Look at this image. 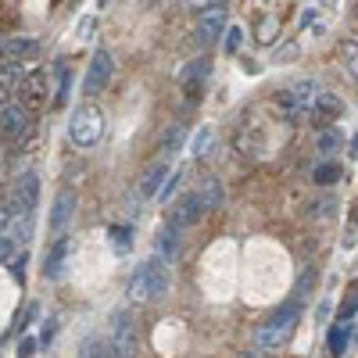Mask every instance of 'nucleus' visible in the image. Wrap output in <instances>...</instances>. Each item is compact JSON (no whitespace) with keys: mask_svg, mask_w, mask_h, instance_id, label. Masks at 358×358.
<instances>
[{"mask_svg":"<svg viewBox=\"0 0 358 358\" xmlns=\"http://www.w3.org/2000/svg\"><path fill=\"white\" fill-rule=\"evenodd\" d=\"M273 108L280 111L283 122H301V118H308V111L301 108V101H297V97L290 94V86H287V90H280V94L273 97Z\"/></svg>","mask_w":358,"mask_h":358,"instance_id":"nucleus-15","label":"nucleus"},{"mask_svg":"<svg viewBox=\"0 0 358 358\" xmlns=\"http://www.w3.org/2000/svg\"><path fill=\"white\" fill-rule=\"evenodd\" d=\"M351 158H358V133L351 136Z\"/></svg>","mask_w":358,"mask_h":358,"instance_id":"nucleus-41","label":"nucleus"},{"mask_svg":"<svg viewBox=\"0 0 358 358\" xmlns=\"http://www.w3.org/2000/svg\"><path fill=\"white\" fill-rule=\"evenodd\" d=\"M341 54H344L348 69L358 76V40H344V43H341Z\"/></svg>","mask_w":358,"mask_h":358,"instance_id":"nucleus-29","label":"nucleus"},{"mask_svg":"<svg viewBox=\"0 0 358 358\" xmlns=\"http://www.w3.org/2000/svg\"><path fill=\"white\" fill-rule=\"evenodd\" d=\"M341 115H344V101L334 94V90H319L312 118H319V122H334V118H341Z\"/></svg>","mask_w":358,"mask_h":358,"instance_id":"nucleus-14","label":"nucleus"},{"mask_svg":"<svg viewBox=\"0 0 358 358\" xmlns=\"http://www.w3.org/2000/svg\"><path fill=\"white\" fill-rule=\"evenodd\" d=\"M273 33H276V22H265V25H262V36H258V40H262V43H273Z\"/></svg>","mask_w":358,"mask_h":358,"instance_id":"nucleus-38","label":"nucleus"},{"mask_svg":"<svg viewBox=\"0 0 358 358\" xmlns=\"http://www.w3.org/2000/svg\"><path fill=\"white\" fill-rule=\"evenodd\" d=\"M315 147H319V155H334V151H341V129H337V126L322 129V133L315 136Z\"/></svg>","mask_w":358,"mask_h":358,"instance_id":"nucleus-23","label":"nucleus"},{"mask_svg":"<svg viewBox=\"0 0 358 358\" xmlns=\"http://www.w3.org/2000/svg\"><path fill=\"white\" fill-rule=\"evenodd\" d=\"M101 358H122V355H118V351H115L111 344H104V355H101Z\"/></svg>","mask_w":358,"mask_h":358,"instance_id":"nucleus-40","label":"nucleus"},{"mask_svg":"<svg viewBox=\"0 0 358 358\" xmlns=\"http://www.w3.org/2000/svg\"><path fill=\"white\" fill-rule=\"evenodd\" d=\"M165 290H169V262H162V255L140 262L136 273L129 276V301H136V305L158 301Z\"/></svg>","mask_w":358,"mask_h":358,"instance_id":"nucleus-1","label":"nucleus"},{"mask_svg":"<svg viewBox=\"0 0 358 358\" xmlns=\"http://www.w3.org/2000/svg\"><path fill=\"white\" fill-rule=\"evenodd\" d=\"M176 248H179V229H172V226H165L162 233H158V255H165V262L176 255Z\"/></svg>","mask_w":358,"mask_h":358,"instance_id":"nucleus-24","label":"nucleus"},{"mask_svg":"<svg viewBox=\"0 0 358 358\" xmlns=\"http://www.w3.org/2000/svg\"><path fill=\"white\" fill-rule=\"evenodd\" d=\"M312 179L319 187H334L337 179H341V165L337 162H319L315 169H312Z\"/></svg>","mask_w":358,"mask_h":358,"instance_id":"nucleus-21","label":"nucleus"},{"mask_svg":"<svg viewBox=\"0 0 358 358\" xmlns=\"http://www.w3.org/2000/svg\"><path fill=\"white\" fill-rule=\"evenodd\" d=\"M47 90H50V79H47V72L43 69H29L22 79H18V101L25 104V108H40V104H47Z\"/></svg>","mask_w":358,"mask_h":358,"instance_id":"nucleus-8","label":"nucleus"},{"mask_svg":"<svg viewBox=\"0 0 358 358\" xmlns=\"http://www.w3.org/2000/svg\"><path fill=\"white\" fill-rule=\"evenodd\" d=\"M179 183H183V172H172V176L165 179V187L158 190V201H169V197L176 194V187H179Z\"/></svg>","mask_w":358,"mask_h":358,"instance_id":"nucleus-32","label":"nucleus"},{"mask_svg":"<svg viewBox=\"0 0 358 358\" xmlns=\"http://www.w3.org/2000/svg\"><path fill=\"white\" fill-rule=\"evenodd\" d=\"M69 251H72V244H69V241H57V244L47 251V265H43V276H47V280H62Z\"/></svg>","mask_w":358,"mask_h":358,"instance_id":"nucleus-16","label":"nucleus"},{"mask_svg":"<svg viewBox=\"0 0 358 358\" xmlns=\"http://www.w3.org/2000/svg\"><path fill=\"white\" fill-rule=\"evenodd\" d=\"M208 147H212V129L201 126V129L194 133V140H190V155H194V158H204Z\"/></svg>","mask_w":358,"mask_h":358,"instance_id":"nucleus-25","label":"nucleus"},{"mask_svg":"<svg viewBox=\"0 0 358 358\" xmlns=\"http://www.w3.org/2000/svg\"><path fill=\"white\" fill-rule=\"evenodd\" d=\"M297 319H301V301H287L276 315H268L258 330H255V348L258 351H265V355H273V351H280L283 344H287V337H290V330L297 326Z\"/></svg>","mask_w":358,"mask_h":358,"instance_id":"nucleus-2","label":"nucleus"},{"mask_svg":"<svg viewBox=\"0 0 358 358\" xmlns=\"http://www.w3.org/2000/svg\"><path fill=\"white\" fill-rule=\"evenodd\" d=\"M226 29H229V22H226V8H222V4L204 8V11L197 15V43H201V47H212L215 40H222Z\"/></svg>","mask_w":358,"mask_h":358,"instance_id":"nucleus-9","label":"nucleus"},{"mask_svg":"<svg viewBox=\"0 0 358 358\" xmlns=\"http://www.w3.org/2000/svg\"><path fill=\"white\" fill-rule=\"evenodd\" d=\"M15 219H18V212H15V208H11V204L4 201V204H0V233H4V229H8V226H11Z\"/></svg>","mask_w":358,"mask_h":358,"instance_id":"nucleus-36","label":"nucleus"},{"mask_svg":"<svg viewBox=\"0 0 358 358\" xmlns=\"http://www.w3.org/2000/svg\"><path fill=\"white\" fill-rule=\"evenodd\" d=\"M204 215H208V208H204L201 194H197V190H187L183 197L169 208V226H172V229H190V226H197Z\"/></svg>","mask_w":358,"mask_h":358,"instance_id":"nucleus-5","label":"nucleus"},{"mask_svg":"<svg viewBox=\"0 0 358 358\" xmlns=\"http://www.w3.org/2000/svg\"><path fill=\"white\" fill-rule=\"evenodd\" d=\"M18 90V65H0V108L8 104V97Z\"/></svg>","mask_w":358,"mask_h":358,"instance_id":"nucleus-20","label":"nucleus"},{"mask_svg":"<svg viewBox=\"0 0 358 358\" xmlns=\"http://www.w3.org/2000/svg\"><path fill=\"white\" fill-rule=\"evenodd\" d=\"M241 40H244V29L241 25H229L226 29V40H222V50L226 54H236V50H241Z\"/></svg>","mask_w":358,"mask_h":358,"instance_id":"nucleus-28","label":"nucleus"},{"mask_svg":"<svg viewBox=\"0 0 358 358\" xmlns=\"http://www.w3.org/2000/svg\"><path fill=\"white\" fill-rule=\"evenodd\" d=\"M76 204H79L76 190H62V194L54 197V208H50V233H65L69 219L76 215Z\"/></svg>","mask_w":358,"mask_h":358,"instance_id":"nucleus-13","label":"nucleus"},{"mask_svg":"<svg viewBox=\"0 0 358 358\" xmlns=\"http://www.w3.org/2000/svg\"><path fill=\"white\" fill-rule=\"evenodd\" d=\"M11 236L18 244H25L29 236H33V215H18L15 222H11Z\"/></svg>","mask_w":358,"mask_h":358,"instance_id":"nucleus-26","label":"nucleus"},{"mask_svg":"<svg viewBox=\"0 0 358 358\" xmlns=\"http://www.w3.org/2000/svg\"><path fill=\"white\" fill-rule=\"evenodd\" d=\"M197 194H201V201H204V208H208V212H215V208L222 204V179L208 176L204 183L197 187Z\"/></svg>","mask_w":358,"mask_h":358,"instance_id":"nucleus-17","label":"nucleus"},{"mask_svg":"<svg viewBox=\"0 0 358 358\" xmlns=\"http://www.w3.org/2000/svg\"><path fill=\"white\" fill-rule=\"evenodd\" d=\"M54 334H57V326H54V319H47V326H43V337H40V341H50Z\"/></svg>","mask_w":358,"mask_h":358,"instance_id":"nucleus-39","label":"nucleus"},{"mask_svg":"<svg viewBox=\"0 0 358 358\" xmlns=\"http://www.w3.org/2000/svg\"><path fill=\"white\" fill-rule=\"evenodd\" d=\"M334 208H337V201H334V197H319V201L308 208V215H312V219H326V215L334 212Z\"/></svg>","mask_w":358,"mask_h":358,"instance_id":"nucleus-30","label":"nucleus"},{"mask_svg":"<svg viewBox=\"0 0 358 358\" xmlns=\"http://www.w3.org/2000/svg\"><path fill=\"white\" fill-rule=\"evenodd\" d=\"M36 201H40V176H36V172L18 176V183H15L11 194H8V204L15 208L18 215H33Z\"/></svg>","mask_w":358,"mask_h":358,"instance_id":"nucleus-7","label":"nucleus"},{"mask_svg":"<svg viewBox=\"0 0 358 358\" xmlns=\"http://www.w3.org/2000/svg\"><path fill=\"white\" fill-rule=\"evenodd\" d=\"M111 76H115V57H111L108 47H101V50H94V57H90V65H86L83 90H86L90 97H94V94H101V90H108Z\"/></svg>","mask_w":358,"mask_h":358,"instance_id":"nucleus-6","label":"nucleus"},{"mask_svg":"<svg viewBox=\"0 0 358 358\" xmlns=\"http://www.w3.org/2000/svg\"><path fill=\"white\" fill-rule=\"evenodd\" d=\"M129 233H133L129 226H111V229H108V236H111V244H115L118 255H126V251H129Z\"/></svg>","mask_w":358,"mask_h":358,"instance_id":"nucleus-27","label":"nucleus"},{"mask_svg":"<svg viewBox=\"0 0 358 358\" xmlns=\"http://www.w3.org/2000/svg\"><path fill=\"white\" fill-rule=\"evenodd\" d=\"M36 348H40V341H36V337H22L15 355H18V358H33V355H36Z\"/></svg>","mask_w":358,"mask_h":358,"instance_id":"nucleus-33","label":"nucleus"},{"mask_svg":"<svg viewBox=\"0 0 358 358\" xmlns=\"http://www.w3.org/2000/svg\"><path fill=\"white\" fill-rule=\"evenodd\" d=\"M69 94H72V69L62 62V65H57V86H54V108H65L69 104Z\"/></svg>","mask_w":358,"mask_h":358,"instance_id":"nucleus-18","label":"nucleus"},{"mask_svg":"<svg viewBox=\"0 0 358 358\" xmlns=\"http://www.w3.org/2000/svg\"><path fill=\"white\" fill-rule=\"evenodd\" d=\"M122 358L136 355V330H133V315L129 312H115L111 319V341H108Z\"/></svg>","mask_w":358,"mask_h":358,"instance_id":"nucleus-10","label":"nucleus"},{"mask_svg":"<svg viewBox=\"0 0 358 358\" xmlns=\"http://www.w3.org/2000/svg\"><path fill=\"white\" fill-rule=\"evenodd\" d=\"M94 29H97V18L86 15V18L76 22V36H79V40H90V36H94Z\"/></svg>","mask_w":358,"mask_h":358,"instance_id":"nucleus-31","label":"nucleus"},{"mask_svg":"<svg viewBox=\"0 0 358 358\" xmlns=\"http://www.w3.org/2000/svg\"><path fill=\"white\" fill-rule=\"evenodd\" d=\"M43 50V43L36 36H8L4 43H0V57L11 65H22V62H36Z\"/></svg>","mask_w":358,"mask_h":358,"instance_id":"nucleus-11","label":"nucleus"},{"mask_svg":"<svg viewBox=\"0 0 358 358\" xmlns=\"http://www.w3.org/2000/svg\"><path fill=\"white\" fill-rule=\"evenodd\" d=\"M29 129H33V108H25L22 101L0 108V136L8 143H22L29 136Z\"/></svg>","mask_w":358,"mask_h":358,"instance_id":"nucleus-4","label":"nucleus"},{"mask_svg":"<svg viewBox=\"0 0 358 358\" xmlns=\"http://www.w3.org/2000/svg\"><path fill=\"white\" fill-rule=\"evenodd\" d=\"M355 312H358V294H351L348 301L341 305V312H337V322H348V319H351Z\"/></svg>","mask_w":358,"mask_h":358,"instance_id":"nucleus-34","label":"nucleus"},{"mask_svg":"<svg viewBox=\"0 0 358 358\" xmlns=\"http://www.w3.org/2000/svg\"><path fill=\"white\" fill-rule=\"evenodd\" d=\"M15 248H18L15 236H0V262H11L15 258Z\"/></svg>","mask_w":358,"mask_h":358,"instance_id":"nucleus-35","label":"nucleus"},{"mask_svg":"<svg viewBox=\"0 0 358 358\" xmlns=\"http://www.w3.org/2000/svg\"><path fill=\"white\" fill-rule=\"evenodd\" d=\"M172 176V169H169V158H158V162H151L143 169V176H140V197H158V190L165 187V179Z\"/></svg>","mask_w":358,"mask_h":358,"instance_id":"nucleus-12","label":"nucleus"},{"mask_svg":"<svg viewBox=\"0 0 358 358\" xmlns=\"http://www.w3.org/2000/svg\"><path fill=\"white\" fill-rule=\"evenodd\" d=\"M348 341H351V330H348V322H337L330 334H326V348H330L334 358H341L348 351Z\"/></svg>","mask_w":358,"mask_h":358,"instance_id":"nucleus-19","label":"nucleus"},{"mask_svg":"<svg viewBox=\"0 0 358 358\" xmlns=\"http://www.w3.org/2000/svg\"><path fill=\"white\" fill-rule=\"evenodd\" d=\"M25 262H29V255H25V251L11 258V273H15V280H25Z\"/></svg>","mask_w":358,"mask_h":358,"instance_id":"nucleus-37","label":"nucleus"},{"mask_svg":"<svg viewBox=\"0 0 358 358\" xmlns=\"http://www.w3.org/2000/svg\"><path fill=\"white\" fill-rule=\"evenodd\" d=\"M183 140H187V129L183 126H169V133L162 136V158H172L179 147H183Z\"/></svg>","mask_w":358,"mask_h":358,"instance_id":"nucleus-22","label":"nucleus"},{"mask_svg":"<svg viewBox=\"0 0 358 358\" xmlns=\"http://www.w3.org/2000/svg\"><path fill=\"white\" fill-rule=\"evenodd\" d=\"M69 136H72L76 147H83V151H86V147H94V143H101V136H104V111L97 104H79L72 111Z\"/></svg>","mask_w":358,"mask_h":358,"instance_id":"nucleus-3","label":"nucleus"}]
</instances>
